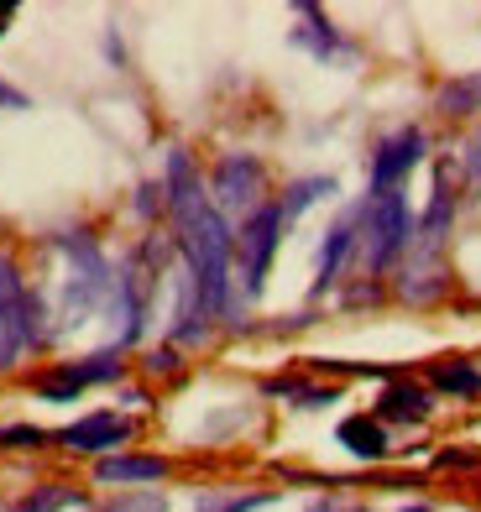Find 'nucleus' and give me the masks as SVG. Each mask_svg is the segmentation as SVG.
Returning a JSON list of instances; mask_svg holds the SVG:
<instances>
[{
  "label": "nucleus",
  "instance_id": "obj_1",
  "mask_svg": "<svg viewBox=\"0 0 481 512\" xmlns=\"http://www.w3.org/2000/svg\"><path fill=\"white\" fill-rule=\"evenodd\" d=\"M163 199L173 215V241L183 251L199 304L210 319H236V230L231 220L210 204V183L199 178L194 157L173 147L168 173H163Z\"/></svg>",
  "mask_w": 481,
  "mask_h": 512
},
{
  "label": "nucleus",
  "instance_id": "obj_2",
  "mask_svg": "<svg viewBox=\"0 0 481 512\" xmlns=\"http://www.w3.org/2000/svg\"><path fill=\"white\" fill-rule=\"evenodd\" d=\"M53 246L63 251V283H58V324H53V340L89 324L95 314H110L116 304V267L110 256L100 251V241L89 230H63L53 236Z\"/></svg>",
  "mask_w": 481,
  "mask_h": 512
},
{
  "label": "nucleus",
  "instance_id": "obj_3",
  "mask_svg": "<svg viewBox=\"0 0 481 512\" xmlns=\"http://www.w3.org/2000/svg\"><path fill=\"white\" fill-rule=\"evenodd\" d=\"M408 241H414V209H408V194H366L361 199V267L382 277L393 262H403Z\"/></svg>",
  "mask_w": 481,
  "mask_h": 512
},
{
  "label": "nucleus",
  "instance_id": "obj_4",
  "mask_svg": "<svg viewBox=\"0 0 481 512\" xmlns=\"http://www.w3.org/2000/svg\"><path fill=\"white\" fill-rule=\"evenodd\" d=\"M283 209L278 199H267L262 209H251V215L236 225V283L246 298H262L267 288V272H272V256L283 246Z\"/></svg>",
  "mask_w": 481,
  "mask_h": 512
},
{
  "label": "nucleus",
  "instance_id": "obj_5",
  "mask_svg": "<svg viewBox=\"0 0 481 512\" xmlns=\"http://www.w3.org/2000/svg\"><path fill=\"white\" fill-rule=\"evenodd\" d=\"M37 345V304L21 267L0 251V371H11Z\"/></svg>",
  "mask_w": 481,
  "mask_h": 512
},
{
  "label": "nucleus",
  "instance_id": "obj_6",
  "mask_svg": "<svg viewBox=\"0 0 481 512\" xmlns=\"http://www.w3.org/2000/svg\"><path fill=\"white\" fill-rule=\"evenodd\" d=\"M267 168L251 152H225L220 162H215V173H210V204L220 209L225 220L231 215H251V209H262L267 204Z\"/></svg>",
  "mask_w": 481,
  "mask_h": 512
},
{
  "label": "nucleus",
  "instance_id": "obj_7",
  "mask_svg": "<svg viewBox=\"0 0 481 512\" xmlns=\"http://www.w3.org/2000/svg\"><path fill=\"white\" fill-rule=\"evenodd\" d=\"M121 351L116 345H105V351H89L79 361H58L53 371H42L37 377V398L42 403H79L84 387H105V382H121Z\"/></svg>",
  "mask_w": 481,
  "mask_h": 512
},
{
  "label": "nucleus",
  "instance_id": "obj_8",
  "mask_svg": "<svg viewBox=\"0 0 481 512\" xmlns=\"http://www.w3.org/2000/svg\"><path fill=\"white\" fill-rule=\"evenodd\" d=\"M131 434H136V424L126 413H116V408H95V413H84V418H74V424H63L53 439L63 450H74V455H121L126 445H131Z\"/></svg>",
  "mask_w": 481,
  "mask_h": 512
},
{
  "label": "nucleus",
  "instance_id": "obj_9",
  "mask_svg": "<svg viewBox=\"0 0 481 512\" xmlns=\"http://www.w3.org/2000/svg\"><path fill=\"white\" fill-rule=\"evenodd\" d=\"M429 152V136L419 126H403V131H387L382 142L372 147V189L366 194H393L403 189V178L424 162Z\"/></svg>",
  "mask_w": 481,
  "mask_h": 512
},
{
  "label": "nucleus",
  "instance_id": "obj_10",
  "mask_svg": "<svg viewBox=\"0 0 481 512\" xmlns=\"http://www.w3.org/2000/svg\"><path fill=\"white\" fill-rule=\"evenodd\" d=\"M351 251H361V204H351L346 215H335V225L325 230V241H319V262H314V298H325L340 272H346Z\"/></svg>",
  "mask_w": 481,
  "mask_h": 512
},
{
  "label": "nucleus",
  "instance_id": "obj_11",
  "mask_svg": "<svg viewBox=\"0 0 481 512\" xmlns=\"http://www.w3.org/2000/svg\"><path fill=\"white\" fill-rule=\"evenodd\" d=\"M293 16H299V27H293V48L299 53H309V58H319V63H340V58H356V48L346 37H340L335 27H330V16L319 11V6H309V0H299L293 6Z\"/></svg>",
  "mask_w": 481,
  "mask_h": 512
},
{
  "label": "nucleus",
  "instance_id": "obj_12",
  "mask_svg": "<svg viewBox=\"0 0 481 512\" xmlns=\"http://www.w3.org/2000/svg\"><path fill=\"white\" fill-rule=\"evenodd\" d=\"M382 424H424L434 413V392L424 382H408V377H393L382 392H377V408H372Z\"/></svg>",
  "mask_w": 481,
  "mask_h": 512
},
{
  "label": "nucleus",
  "instance_id": "obj_13",
  "mask_svg": "<svg viewBox=\"0 0 481 512\" xmlns=\"http://www.w3.org/2000/svg\"><path fill=\"white\" fill-rule=\"evenodd\" d=\"M163 476H168V460H163V455L121 450V455L95 460V481H100V486H131V492H147V486L163 481Z\"/></svg>",
  "mask_w": 481,
  "mask_h": 512
},
{
  "label": "nucleus",
  "instance_id": "obj_14",
  "mask_svg": "<svg viewBox=\"0 0 481 512\" xmlns=\"http://www.w3.org/2000/svg\"><path fill=\"white\" fill-rule=\"evenodd\" d=\"M335 445L356 455V460H387L393 455V439H387V424L377 413H351V418H340V429H335Z\"/></svg>",
  "mask_w": 481,
  "mask_h": 512
},
{
  "label": "nucleus",
  "instance_id": "obj_15",
  "mask_svg": "<svg viewBox=\"0 0 481 512\" xmlns=\"http://www.w3.org/2000/svg\"><path fill=\"white\" fill-rule=\"evenodd\" d=\"M262 392H267V398H288L293 408H330V403H340V387L304 382V377H278V382H267Z\"/></svg>",
  "mask_w": 481,
  "mask_h": 512
},
{
  "label": "nucleus",
  "instance_id": "obj_16",
  "mask_svg": "<svg viewBox=\"0 0 481 512\" xmlns=\"http://www.w3.org/2000/svg\"><path fill=\"white\" fill-rule=\"evenodd\" d=\"M434 110L461 121V115H476L481 110V74H461V79H445L434 89Z\"/></svg>",
  "mask_w": 481,
  "mask_h": 512
},
{
  "label": "nucleus",
  "instance_id": "obj_17",
  "mask_svg": "<svg viewBox=\"0 0 481 512\" xmlns=\"http://www.w3.org/2000/svg\"><path fill=\"white\" fill-rule=\"evenodd\" d=\"M330 194H335V178H325V173H314V178H293L288 189H283V199H278L283 225L304 220V209H309V204H319V199H330Z\"/></svg>",
  "mask_w": 481,
  "mask_h": 512
},
{
  "label": "nucleus",
  "instance_id": "obj_18",
  "mask_svg": "<svg viewBox=\"0 0 481 512\" xmlns=\"http://www.w3.org/2000/svg\"><path fill=\"white\" fill-rule=\"evenodd\" d=\"M429 392H450V398H476V392H481V371H476V361H434V371H429Z\"/></svg>",
  "mask_w": 481,
  "mask_h": 512
},
{
  "label": "nucleus",
  "instance_id": "obj_19",
  "mask_svg": "<svg viewBox=\"0 0 481 512\" xmlns=\"http://www.w3.org/2000/svg\"><path fill=\"white\" fill-rule=\"evenodd\" d=\"M272 497H278V492H210V497H199L194 512H257Z\"/></svg>",
  "mask_w": 481,
  "mask_h": 512
},
{
  "label": "nucleus",
  "instance_id": "obj_20",
  "mask_svg": "<svg viewBox=\"0 0 481 512\" xmlns=\"http://www.w3.org/2000/svg\"><path fill=\"white\" fill-rule=\"evenodd\" d=\"M63 507H79L74 486H37V492H27L11 512H63Z\"/></svg>",
  "mask_w": 481,
  "mask_h": 512
},
{
  "label": "nucleus",
  "instance_id": "obj_21",
  "mask_svg": "<svg viewBox=\"0 0 481 512\" xmlns=\"http://www.w3.org/2000/svg\"><path fill=\"white\" fill-rule=\"evenodd\" d=\"M461 178H466L471 194H481V126L461 142Z\"/></svg>",
  "mask_w": 481,
  "mask_h": 512
},
{
  "label": "nucleus",
  "instance_id": "obj_22",
  "mask_svg": "<svg viewBox=\"0 0 481 512\" xmlns=\"http://www.w3.org/2000/svg\"><path fill=\"white\" fill-rule=\"evenodd\" d=\"M0 445H6V450H42V445H48V434L32 429V424H0Z\"/></svg>",
  "mask_w": 481,
  "mask_h": 512
},
{
  "label": "nucleus",
  "instance_id": "obj_23",
  "mask_svg": "<svg viewBox=\"0 0 481 512\" xmlns=\"http://www.w3.org/2000/svg\"><path fill=\"white\" fill-rule=\"evenodd\" d=\"M100 512H168V502H163V492H126L116 502H105Z\"/></svg>",
  "mask_w": 481,
  "mask_h": 512
},
{
  "label": "nucleus",
  "instance_id": "obj_24",
  "mask_svg": "<svg viewBox=\"0 0 481 512\" xmlns=\"http://www.w3.org/2000/svg\"><path fill=\"white\" fill-rule=\"evenodd\" d=\"M157 209H168V199H163V189H157V183H142V189H136V215H157Z\"/></svg>",
  "mask_w": 481,
  "mask_h": 512
},
{
  "label": "nucleus",
  "instance_id": "obj_25",
  "mask_svg": "<svg viewBox=\"0 0 481 512\" xmlns=\"http://www.w3.org/2000/svg\"><path fill=\"white\" fill-rule=\"evenodd\" d=\"M27 105H32V100L21 95L16 84H6V79H0V115H6V110H27Z\"/></svg>",
  "mask_w": 481,
  "mask_h": 512
},
{
  "label": "nucleus",
  "instance_id": "obj_26",
  "mask_svg": "<svg viewBox=\"0 0 481 512\" xmlns=\"http://www.w3.org/2000/svg\"><path fill=\"white\" fill-rule=\"evenodd\" d=\"M147 366L152 371H178V351H173V345H157V351L147 356Z\"/></svg>",
  "mask_w": 481,
  "mask_h": 512
},
{
  "label": "nucleus",
  "instance_id": "obj_27",
  "mask_svg": "<svg viewBox=\"0 0 481 512\" xmlns=\"http://www.w3.org/2000/svg\"><path fill=\"white\" fill-rule=\"evenodd\" d=\"M11 21H16V6H11V0H0V37L11 32Z\"/></svg>",
  "mask_w": 481,
  "mask_h": 512
},
{
  "label": "nucleus",
  "instance_id": "obj_28",
  "mask_svg": "<svg viewBox=\"0 0 481 512\" xmlns=\"http://www.w3.org/2000/svg\"><path fill=\"white\" fill-rule=\"evenodd\" d=\"M476 455H466V450H450V455H440V465H471Z\"/></svg>",
  "mask_w": 481,
  "mask_h": 512
},
{
  "label": "nucleus",
  "instance_id": "obj_29",
  "mask_svg": "<svg viewBox=\"0 0 481 512\" xmlns=\"http://www.w3.org/2000/svg\"><path fill=\"white\" fill-rule=\"evenodd\" d=\"M398 512H434V507H424V502H408V507H398Z\"/></svg>",
  "mask_w": 481,
  "mask_h": 512
},
{
  "label": "nucleus",
  "instance_id": "obj_30",
  "mask_svg": "<svg viewBox=\"0 0 481 512\" xmlns=\"http://www.w3.org/2000/svg\"><path fill=\"white\" fill-rule=\"evenodd\" d=\"M0 512H6V507H0Z\"/></svg>",
  "mask_w": 481,
  "mask_h": 512
}]
</instances>
